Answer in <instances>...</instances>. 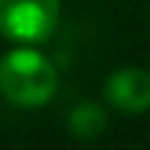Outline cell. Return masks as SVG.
Returning <instances> with one entry per match:
<instances>
[{"label":"cell","mask_w":150,"mask_h":150,"mask_svg":"<svg viewBox=\"0 0 150 150\" xmlns=\"http://www.w3.org/2000/svg\"><path fill=\"white\" fill-rule=\"evenodd\" d=\"M58 71L34 47H16L0 58V95L18 108H40L53 100Z\"/></svg>","instance_id":"cell-1"},{"label":"cell","mask_w":150,"mask_h":150,"mask_svg":"<svg viewBox=\"0 0 150 150\" xmlns=\"http://www.w3.org/2000/svg\"><path fill=\"white\" fill-rule=\"evenodd\" d=\"M61 18V0H0V34L13 42H45Z\"/></svg>","instance_id":"cell-2"},{"label":"cell","mask_w":150,"mask_h":150,"mask_svg":"<svg viewBox=\"0 0 150 150\" xmlns=\"http://www.w3.org/2000/svg\"><path fill=\"white\" fill-rule=\"evenodd\" d=\"M105 100L121 113H145L150 108V71L140 66L113 71L105 82Z\"/></svg>","instance_id":"cell-3"},{"label":"cell","mask_w":150,"mask_h":150,"mask_svg":"<svg viewBox=\"0 0 150 150\" xmlns=\"http://www.w3.org/2000/svg\"><path fill=\"white\" fill-rule=\"evenodd\" d=\"M108 127V113L100 103H82L69 116V132L76 140H98Z\"/></svg>","instance_id":"cell-4"}]
</instances>
